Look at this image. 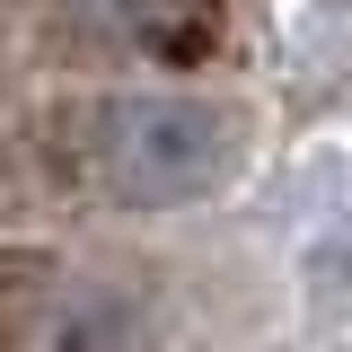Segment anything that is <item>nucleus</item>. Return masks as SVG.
Wrapping results in <instances>:
<instances>
[{"label":"nucleus","instance_id":"nucleus-1","mask_svg":"<svg viewBox=\"0 0 352 352\" xmlns=\"http://www.w3.org/2000/svg\"><path fill=\"white\" fill-rule=\"evenodd\" d=\"M238 168V115L194 88H141L88 115V176L124 212H185Z\"/></svg>","mask_w":352,"mask_h":352},{"label":"nucleus","instance_id":"nucleus-2","mask_svg":"<svg viewBox=\"0 0 352 352\" xmlns=\"http://www.w3.org/2000/svg\"><path fill=\"white\" fill-rule=\"evenodd\" d=\"M141 300L115 282H44L9 326L18 352H141Z\"/></svg>","mask_w":352,"mask_h":352}]
</instances>
